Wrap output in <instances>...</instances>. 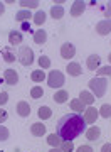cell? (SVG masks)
I'll return each mask as SVG.
<instances>
[{
    "mask_svg": "<svg viewBox=\"0 0 111 152\" xmlns=\"http://www.w3.org/2000/svg\"><path fill=\"white\" fill-rule=\"evenodd\" d=\"M99 135H101V129L98 125H93V127H89V129L86 130V139H88V140H98Z\"/></svg>",
    "mask_w": 111,
    "mask_h": 152,
    "instance_id": "7c38bea8",
    "label": "cell"
},
{
    "mask_svg": "<svg viewBox=\"0 0 111 152\" xmlns=\"http://www.w3.org/2000/svg\"><path fill=\"white\" fill-rule=\"evenodd\" d=\"M71 110H73L74 113H84V110H86V105L81 102L79 98H74L73 102H71Z\"/></svg>",
    "mask_w": 111,
    "mask_h": 152,
    "instance_id": "5bb4252c",
    "label": "cell"
},
{
    "mask_svg": "<svg viewBox=\"0 0 111 152\" xmlns=\"http://www.w3.org/2000/svg\"><path fill=\"white\" fill-rule=\"evenodd\" d=\"M96 32L99 36H106V34L111 32V19H104L96 24Z\"/></svg>",
    "mask_w": 111,
    "mask_h": 152,
    "instance_id": "52a82bcc",
    "label": "cell"
},
{
    "mask_svg": "<svg viewBox=\"0 0 111 152\" xmlns=\"http://www.w3.org/2000/svg\"><path fill=\"white\" fill-rule=\"evenodd\" d=\"M30 17H34L30 14V10H24V9H22V10H19L15 14V20L22 24V22H29V19H30Z\"/></svg>",
    "mask_w": 111,
    "mask_h": 152,
    "instance_id": "ffe728a7",
    "label": "cell"
},
{
    "mask_svg": "<svg viewBox=\"0 0 111 152\" xmlns=\"http://www.w3.org/2000/svg\"><path fill=\"white\" fill-rule=\"evenodd\" d=\"M49 152H62V151H61V147H52Z\"/></svg>",
    "mask_w": 111,
    "mask_h": 152,
    "instance_id": "60d3db41",
    "label": "cell"
},
{
    "mask_svg": "<svg viewBox=\"0 0 111 152\" xmlns=\"http://www.w3.org/2000/svg\"><path fill=\"white\" fill-rule=\"evenodd\" d=\"M99 63H101L99 56L98 54H91L89 58H88V61H86V66H88V69L96 71V69H99Z\"/></svg>",
    "mask_w": 111,
    "mask_h": 152,
    "instance_id": "30bf717a",
    "label": "cell"
},
{
    "mask_svg": "<svg viewBox=\"0 0 111 152\" xmlns=\"http://www.w3.org/2000/svg\"><path fill=\"white\" fill-rule=\"evenodd\" d=\"M47 85L51 88H61L64 85V75L61 71H51L47 76Z\"/></svg>",
    "mask_w": 111,
    "mask_h": 152,
    "instance_id": "277c9868",
    "label": "cell"
},
{
    "mask_svg": "<svg viewBox=\"0 0 111 152\" xmlns=\"http://www.w3.org/2000/svg\"><path fill=\"white\" fill-rule=\"evenodd\" d=\"M46 41H47V32L46 31L41 29V31H36L34 32V42L36 44H44Z\"/></svg>",
    "mask_w": 111,
    "mask_h": 152,
    "instance_id": "44dd1931",
    "label": "cell"
},
{
    "mask_svg": "<svg viewBox=\"0 0 111 152\" xmlns=\"http://www.w3.org/2000/svg\"><path fill=\"white\" fill-rule=\"evenodd\" d=\"M17 113L20 115V117H29L30 115V107L27 102H19L17 103Z\"/></svg>",
    "mask_w": 111,
    "mask_h": 152,
    "instance_id": "9a60e30c",
    "label": "cell"
},
{
    "mask_svg": "<svg viewBox=\"0 0 111 152\" xmlns=\"http://www.w3.org/2000/svg\"><path fill=\"white\" fill-rule=\"evenodd\" d=\"M4 12H5V5H4V4H2V2H0V15H2V14H4Z\"/></svg>",
    "mask_w": 111,
    "mask_h": 152,
    "instance_id": "ab89813d",
    "label": "cell"
},
{
    "mask_svg": "<svg viewBox=\"0 0 111 152\" xmlns=\"http://www.w3.org/2000/svg\"><path fill=\"white\" fill-rule=\"evenodd\" d=\"M66 71L69 73V76H79L81 73H83L79 63H69L67 68H66Z\"/></svg>",
    "mask_w": 111,
    "mask_h": 152,
    "instance_id": "e0dca14e",
    "label": "cell"
},
{
    "mask_svg": "<svg viewBox=\"0 0 111 152\" xmlns=\"http://www.w3.org/2000/svg\"><path fill=\"white\" fill-rule=\"evenodd\" d=\"M79 100H81L84 105L91 107V105L94 103V95H93L91 91H81V93H79Z\"/></svg>",
    "mask_w": 111,
    "mask_h": 152,
    "instance_id": "2e32d148",
    "label": "cell"
},
{
    "mask_svg": "<svg viewBox=\"0 0 111 152\" xmlns=\"http://www.w3.org/2000/svg\"><path fill=\"white\" fill-rule=\"evenodd\" d=\"M86 130V122L79 113H67L57 122V135L62 140H73Z\"/></svg>",
    "mask_w": 111,
    "mask_h": 152,
    "instance_id": "6da1fadb",
    "label": "cell"
},
{
    "mask_svg": "<svg viewBox=\"0 0 111 152\" xmlns=\"http://www.w3.org/2000/svg\"><path fill=\"white\" fill-rule=\"evenodd\" d=\"M2 58H4L5 63H14V61L17 59L15 53L12 51V48H4V49H2Z\"/></svg>",
    "mask_w": 111,
    "mask_h": 152,
    "instance_id": "ac0fdd59",
    "label": "cell"
},
{
    "mask_svg": "<svg viewBox=\"0 0 111 152\" xmlns=\"http://www.w3.org/2000/svg\"><path fill=\"white\" fill-rule=\"evenodd\" d=\"M7 118H9V113H7L5 110L0 107V124H4V122H5Z\"/></svg>",
    "mask_w": 111,
    "mask_h": 152,
    "instance_id": "d590c367",
    "label": "cell"
},
{
    "mask_svg": "<svg viewBox=\"0 0 111 152\" xmlns=\"http://www.w3.org/2000/svg\"><path fill=\"white\" fill-rule=\"evenodd\" d=\"M47 144L51 147H59L62 144V139H61L57 134H51V135H47Z\"/></svg>",
    "mask_w": 111,
    "mask_h": 152,
    "instance_id": "d4e9b609",
    "label": "cell"
},
{
    "mask_svg": "<svg viewBox=\"0 0 111 152\" xmlns=\"http://www.w3.org/2000/svg\"><path fill=\"white\" fill-rule=\"evenodd\" d=\"M103 15L108 17V19H111V2H108V4L103 7Z\"/></svg>",
    "mask_w": 111,
    "mask_h": 152,
    "instance_id": "836d02e7",
    "label": "cell"
},
{
    "mask_svg": "<svg viewBox=\"0 0 111 152\" xmlns=\"http://www.w3.org/2000/svg\"><path fill=\"white\" fill-rule=\"evenodd\" d=\"M51 17H52L54 20L62 19V17H64V9H62V5H52V7H51Z\"/></svg>",
    "mask_w": 111,
    "mask_h": 152,
    "instance_id": "d6986e66",
    "label": "cell"
},
{
    "mask_svg": "<svg viewBox=\"0 0 111 152\" xmlns=\"http://www.w3.org/2000/svg\"><path fill=\"white\" fill-rule=\"evenodd\" d=\"M52 98H54V102H56V103L61 105V103H66V102H67L69 95H67V91H66V90H61V91H57Z\"/></svg>",
    "mask_w": 111,
    "mask_h": 152,
    "instance_id": "7402d4cb",
    "label": "cell"
},
{
    "mask_svg": "<svg viewBox=\"0 0 111 152\" xmlns=\"http://www.w3.org/2000/svg\"><path fill=\"white\" fill-rule=\"evenodd\" d=\"M7 102H9V93H7V91H2V93H0V107H4Z\"/></svg>",
    "mask_w": 111,
    "mask_h": 152,
    "instance_id": "e575fe53",
    "label": "cell"
},
{
    "mask_svg": "<svg viewBox=\"0 0 111 152\" xmlns=\"http://www.w3.org/2000/svg\"><path fill=\"white\" fill-rule=\"evenodd\" d=\"M4 81L9 85V86H15L17 81H19V75H17L15 69H5V73H4Z\"/></svg>",
    "mask_w": 111,
    "mask_h": 152,
    "instance_id": "8992f818",
    "label": "cell"
},
{
    "mask_svg": "<svg viewBox=\"0 0 111 152\" xmlns=\"http://www.w3.org/2000/svg\"><path fill=\"white\" fill-rule=\"evenodd\" d=\"M37 115H39V118L41 120H47V118L52 117V110L49 108V107H41L39 112H37Z\"/></svg>",
    "mask_w": 111,
    "mask_h": 152,
    "instance_id": "484cf974",
    "label": "cell"
},
{
    "mask_svg": "<svg viewBox=\"0 0 111 152\" xmlns=\"http://www.w3.org/2000/svg\"><path fill=\"white\" fill-rule=\"evenodd\" d=\"M30 134L34 137H42L46 134V125H42L41 122H36V124L30 125Z\"/></svg>",
    "mask_w": 111,
    "mask_h": 152,
    "instance_id": "4fadbf2b",
    "label": "cell"
},
{
    "mask_svg": "<svg viewBox=\"0 0 111 152\" xmlns=\"http://www.w3.org/2000/svg\"><path fill=\"white\" fill-rule=\"evenodd\" d=\"M30 80H32L34 83H42L44 80H46V73H44L42 69H36V71H32Z\"/></svg>",
    "mask_w": 111,
    "mask_h": 152,
    "instance_id": "603a6c76",
    "label": "cell"
},
{
    "mask_svg": "<svg viewBox=\"0 0 111 152\" xmlns=\"http://www.w3.org/2000/svg\"><path fill=\"white\" fill-rule=\"evenodd\" d=\"M44 22H46V12L37 10L36 15H34V24H36V26H42Z\"/></svg>",
    "mask_w": 111,
    "mask_h": 152,
    "instance_id": "4316f807",
    "label": "cell"
},
{
    "mask_svg": "<svg viewBox=\"0 0 111 152\" xmlns=\"http://www.w3.org/2000/svg\"><path fill=\"white\" fill-rule=\"evenodd\" d=\"M17 59L22 66H30L34 63V51L29 46H20L17 53Z\"/></svg>",
    "mask_w": 111,
    "mask_h": 152,
    "instance_id": "3957f363",
    "label": "cell"
},
{
    "mask_svg": "<svg viewBox=\"0 0 111 152\" xmlns=\"http://www.w3.org/2000/svg\"><path fill=\"white\" fill-rule=\"evenodd\" d=\"M98 112H99V115L103 117V118H110V117H111V105L104 103L99 110H98Z\"/></svg>",
    "mask_w": 111,
    "mask_h": 152,
    "instance_id": "f1b7e54d",
    "label": "cell"
},
{
    "mask_svg": "<svg viewBox=\"0 0 111 152\" xmlns=\"http://www.w3.org/2000/svg\"><path fill=\"white\" fill-rule=\"evenodd\" d=\"M108 61H110V63H111V53H110V56H108Z\"/></svg>",
    "mask_w": 111,
    "mask_h": 152,
    "instance_id": "b9f144b4",
    "label": "cell"
},
{
    "mask_svg": "<svg viewBox=\"0 0 111 152\" xmlns=\"http://www.w3.org/2000/svg\"><path fill=\"white\" fill-rule=\"evenodd\" d=\"M76 152H93V147L91 145H79L76 149Z\"/></svg>",
    "mask_w": 111,
    "mask_h": 152,
    "instance_id": "8d00e7d4",
    "label": "cell"
},
{
    "mask_svg": "<svg viewBox=\"0 0 111 152\" xmlns=\"http://www.w3.org/2000/svg\"><path fill=\"white\" fill-rule=\"evenodd\" d=\"M39 66H41V69L51 68V59H49L47 56H41V58H39Z\"/></svg>",
    "mask_w": 111,
    "mask_h": 152,
    "instance_id": "1f68e13d",
    "label": "cell"
},
{
    "mask_svg": "<svg viewBox=\"0 0 111 152\" xmlns=\"http://www.w3.org/2000/svg\"><path fill=\"white\" fill-rule=\"evenodd\" d=\"M89 90L91 93L98 98H103L106 95V90H108V81H106V78H93L89 81Z\"/></svg>",
    "mask_w": 111,
    "mask_h": 152,
    "instance_id": "7a4b0ae2",
    "label": "cell"
},
{
    "mask_svg": "<svg viewBox=\"0 0 111 152\" xmlns=\"http://www.w3.org/2000/svg\"><path fill=\"white\" fill-rule=\"evenodd\" d=\"M101 152H111V144H110V142L101 147Z\"/></svg>",
    "mask_w": 111,
    "mask_h": 152,
    "instance_id": "f35d334b",
    "label": "cell"
},
{
    "mask_svg": "<svg viewBox=\"0 0 111 152\" xmlns=\"http://www.w3.org/2000/svg\"><path fill=\"white\" fill-rule=\"evenodd\" d=\"M30 96L36 98V100H37V98H42V96H44L42 86H34V88H32V90H30Z\"/></svg>",
    "mask_w": 111,
    "mask_h": 152,
    "instance_id": "f546056e",
    "label": "cell"
},
{
    "mask_svg": "<svg viewBox=\"0 0 111 152\" xmlns=\"http://www.w3.org/2000/svg\"><path fill=\"white\" fill-rule=\"evenodd\" d=\"M86 10V2H83V0H76L73 4V7H71V10H69V14L73 17H79L83 15V12Z\"/></svg>",
    "mask_w": 111,
    "mask_h": 152,
    "instance_id": "ba28073f",
    "label": "cell"
},
{
    "mask_svg": "<svg viewBox=\"0 0 111 152\" xmlns=\"http://www.w3.org/2000/svg\"><path fill=\"white\" fill-rule=\"evenodd\" d=\"M20 31H30V22H22L20 24Z\"/></svg>",
    "mask_w": 111,
    "mask_h": 152,
    "instance_id": "74e56055",
    "label": "cell"
},
{
    "mask_svg": "<svg viewBox=\"0 0 111 152\" xmlns=\"http://www.w3.org/2000/svg\"><path fill=\"white\" fill-rule=\"evenodd\" d=\"M98 117H99V112H98L94 107H88V108L84 110V117H83V118H84L86 124H94Z\"/></svg>",
    "mask_w": 111,
    "mask_h": 152,
    "instance_id": "9c48e42d",
    "label": "cell"
},
{
    "mask_svg": "<svg viewBox=\"0 0 111 152\" xmlns=\"http://www.w3.org/2000/svg\"><path fill=\"white\" fill-rule=\"evenodd\" d=\"M24 10H30V9H37L39 7V0H20L19 2Z\"/></svg>",
    "mask_w": 111,
    "mask_h": 152,
    "instance_id": "cb8c5ba5",
    "label": "cell"
},
{
    "mask_svg": "<svg viewBox=\"0 0 111 152\" xmlns=\"http://www.w3.org/2000/svg\"><path fill=\"white\" fill-rule=\"evenodd\" d=\"M9 135H10L9 129H7V127H4V125H0V142L7 140V139H9Z\"/></svg>",
    "mask_w": 111,
    "mask_h": 152,
    "instance_id": "d6a6232c",
    "label": "cell"
},
{
    "mask_svg": "<svg viewBox=\"0 0 111 152\" xmlns=\"http://www.w3.org/2000/svg\"><path fill=\"white\" fill-rule=\"evenodd\" d=\"M74 54H76V48H74V44L64 42L62 46H61V58H64V59H71V58H74Z\"/></svg>",
    "mask_w": 111,
    "mask_h": 152,
    "instance_id": "5b68a950",
    "label": "cell"
},
{
    "mask_svg": "<svg viewBox=\"0 0 111 152\" xmlns=\"http://www.w3.org/2000/svg\"><path fill=\"white\" fill-rule=\"evenodd\" d=\"M61 151L62 152H73L74 151L73 140H62V144H61Z\"/></svg>",
    "mask_w": 111,
    "mask_h": 152,
    "instance_id": "4dcf8cb0",
    "label": "cell"
},
{
    "mask_svg": "<svg viewBox=\"0 0 111 152\" xmlns=\"http://www.w3.org/2000/svg\"><path fill=\"white\" fill-rule=\"evenodd\" d=\"M22 41H24V36H22L20 31H10L9 32V42L12 46H19V44H22Z\"/></svg>",
    "mask_w": 111,
    "mask_h": 152,
    "instance_id": "8fae6325",
    "label": "cell"
},
{
    "mask_svg": "<svg viewBox=\"0 0 111 152\" xmlns=\"http://www.w3.org/2000/svg\"><path fill=\"white\" fill-rule=\"evenodd\" d=\"M96 75L99 78H104V76L111 78V66H99V69H96Z\"/></svg>",
    "mask_w": 111,
    "mask_h": 152,
    "instance_id": "83f0119b",
    "label": "cell"
}]
</instances>
